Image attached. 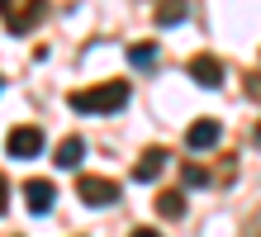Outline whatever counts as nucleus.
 <instances>
[{
    "label": "nucleus",
    "instance_id": "1",
    "mask_svg": "<svg viewBox=\"0 0 261 237\" xmlns=\"http://www.w3.org/2000/svg\"><path fill=\"white\" fill-rule=\"evenodd\" d=\"M67 104L76 114H119V109H128V81H105L90 90H76Z\"/></svg>",
    "mask_w": 261,
    "mask_h": 237
},
{
    "label": "nucleus",
    "instance_id": "2",
    "mask_svg": "<svg viewBox=\"0 0 261 237\" xmlns=\"http://www.w3.org/2000/svg\"><path fill=\"white\" fill-rule=\"evenodd\" d=\"M43 14H48V0H0V19L10 34H29L34 24H43Z\"/></svg>",
    "mask_w": 261,
    "mask_h": 237
},
{
    "label": "nucleus",
    "instance_id": "3",
    "mask_svg": "<svg viewBox=\"0 0 261 237\" xmlns=\"http://www.w3.org/2000/svg\"><path fill=\"white\" fill-rule=\"evenodd\" d=\"M76 195H81L86 209H110V204H119V185L110 176H81Z\"/></svg>",
    "mask_w": 261,
    "mask_h": 237
},
{
    "label": "nucleus",
    "instance_id": "4",
    "mask_svg": "<svg viewBox=\"0 0 261 237\" xmlns=\"http://www.w3.org/2000/svg\"><path fill=\"white\" fill-rule=\"evenodd\" d=\"M5 152H10V156H19V162L38 156V152H43V128H34V123H29V128H14L10 142H5Z\"/></svg>",
    "mask_w": 261,
    "mask_h": 237
},
{
    "label": "nucleus",
    "instance_id": "5",
    "mask_svg": "<svg viewBox=\"0 0 261 237\" xmlns=\"http://www.w3.org/2000/svg\"><path fill=\"white\" fill-rule=\"evenodd\" d=\"M24 204H29V214H48L57 204V185L53 180H24Z\"/></svg>",
    "mask_w": 261,
    "mask_h": 237
},
{
    "label": "nucleus",
    "instance_id": "6",
    "mask_svg": "<svg viewBox=\"0 0 261 237\" xmlns=\"http://www.w3.org/2000/svg\"><path fill=\"white\" fill-rule=\"evenodd\" d=\"M219 138H223V128H219L214 119H195L190 128H186V147H190V152H209Z\"/></svg>",
    "mask_w": 261,
    "mask_h": 237
},
{
    "label": "nucleus",
    "instance_id": "7",
    "mask_svg": "<svg viewBox=\"0 0 261 237\" xmlns=\"http://www.w3.org/2000/svg\"><path fill=\"white\" fill-rule=\"evenodd\" d=\"M190 76H195L199 86L219 90V86H223V62H219V57H209V52H199V57H190Z\"/></svg>",
    "mask_w": 261,
    "mask_h": 237
},
{
    "label": "nucleus",
    "instance_id": "8",
    "mask_svg": "<svg viewBox=\"0 0 261 237\" xmlns=\"http://www.w3.org/2000/svg\"><path fill=\"white\" fill-rule=\"evenodd\" d=\"M162 166H166V147H147L143 156H138V166H133V180H138V185L157 180V176H162Z\"/></svg>",
    "mask_w": 261,
    "mask_h": 237
},
{
    "label": "nucleus",
    "instance_id": "9",
    "mask_svg": "<svg viewBox=\"0 0 261 237\" xmlns=\"http://www.w3.org/2000/svg\"><path fill=\"white\" fill-rule=\"evenodd\" d=\"M81 156H86V142L81 138H62V147H57V166H62V171H76V166H81Z\"/></svg>",
    "mask_w": 261,
    "mask_h": 237
},
{
    "label": "nucleus",
    "instance_id": "10",
    "mask_svg": "<svg viewBox=\"0 0 261 237\" xmlns=\"http://www.w3.org/2000/svg\"><path fill=\"white\" fill-rule=\"evenodd\" d=\"M157 214L162 218H180L186 214V195H180V190H162L157 195Z\"/></svg>",
    "mask_w": 261,
    "mask_h": 237
},
{
    "label": "nucleus",
    "instance_id": "11",
    "mask_svg": "<svg viewBox=\"0 0 261 237\" xmlns=\"http://www.w3.org/2000/svg\"><path fill=\"white\" fill-rule=\"evenodd\" d=\"M186 19V0H162L157 5V24L166 29V24H180Z\"/></svg>",
    "mask_w": 261,
    "mask_h": 237
},
{
    "label": "nucleus",
    "instance_id": "12",
    "mask_svg": "<svg viewBox=\"0 0 261 237\" xmlns=\"http://www.w3.org/2000/svg\"><path fill=\"white\" fill-rule=\"evenodd\" d=\"M128 62H133V67H152V62H157V47H152V43H133Z\"/></svg>",
    "mask_w": 261,
    "mask_h": 237
},
{
    "label": "nucleus",
    "instance_id": "13",
    "mask_svg": "<svg viewBox=\"0 0 261 237\" xmlns=\"http://www.w3.org/2000/svg\"><path fill=\"white\" fill-rule=\"evenodd\" d=\"M180 180H186L190 190H204V185H209V171H199V166H186V171H180Z\"/></svg>",
    "mask_w": 261,
    "mask_h": 237
},
{
    "label": "nucleus",
    "instance_id": "14",
    "mask_svg": "<svg viewBox=\"0 0 261 237\" xmlns=\"http://www.w3.org/2000/svg\"><path fill=\"white\" fill-rule=\"evenodd\" d=\"M5 204H10V185H5V176H0V214H5Z\"/></svg>",
    "mask_w": 261,
    "mask_h": 237
},
{
    "label": "nucleus",
    "instance_id": "15",
    "mask_svg": "<svg viewBox=\"0 0 261 237\" xmlns=\"http://www.w3.org/2000/svg\"><path fill=\"white\" fill-rule=\"evenodd\" d=\"M128 237H162V232H152V228H133Z\"/></svg>",
    "mask_w": 261,
    "mask_h": 237
}]
</instances>
